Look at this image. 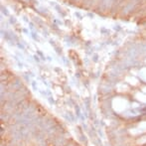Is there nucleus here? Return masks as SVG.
Masks as SVG:
<instances>
[{"label":"nucleus","mask_w":146,"mask_h":146,"mask_svg":"<svg viewBox=\"0 0 146 146\" xmlns=\"http://www.w3.org/2000/svg\"><path fill=\"white\" fill-rule=\"evenodd\" d=\"M141 77H142L143 79H144L145 81H146V69L143 70V71L141 72Z\"/></svg>","instance_id":"1"}]
</instances>
